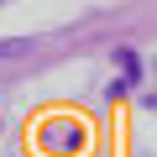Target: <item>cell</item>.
I'll return each instance as SVG.
<instances>
[{"instance_id": "7a4b0ae2", "label": "cell", "mask_w": 157, "mask_h": 157, "mask_svg": "<svg viewBox=\"0 0 157 157\" xmlns=\"http://www.w3.org/2000/svg\"><path fill=\"white\" fill-rule=\"evenodd\" d=\"M16 52H26V42H0V58H16Z\"/></svg>"}, {"instance_id": "6da1fadb", "label": "cell", "mask_w": 157, "mask_h": 157, "mask_svg": "<svg viewBox=\"0 0 157 157\" xmlns=\"http://www.w3.org/2000/svg\"><path fill=\"white\" fill-rule=\"evenodd\" d=\"M115 63H121V84H115V89H126V84H136V73H141V63H136V52H131V47H121V52H115Z\"/></svg>"}]
</instances>
